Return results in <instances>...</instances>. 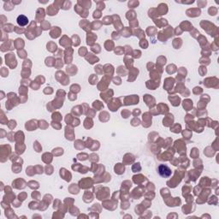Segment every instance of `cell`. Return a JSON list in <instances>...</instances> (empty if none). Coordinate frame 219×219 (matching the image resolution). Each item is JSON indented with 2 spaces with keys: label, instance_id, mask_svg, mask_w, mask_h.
Returning <instances> with one entry per match:
<instances>
[{
  "label": "cell",
  "instance_id": "6da1fadb",
  "mask_svg": "<svg viewBox=\"0 0 219 219\" xmlns=\"http://www.w3.org/2000/svg\"><path fill=\"white\" fill-rule=\"evenodd\" d=\"M158 173L162 177L168 178L171 175L172 172H171V170L169 168L168 166L164 165V164H161L158 167Z\"/></svg>",
  "mask_w": 219,
  "mask_h": 219
},
{
  "label": "cell",
  "instance_id": "7a4b0ae2",
  "mask_svg": "<svg viewBox=\"0 0 219 219\" xmlns=\"http://www.w3.org/2000/svg\"><path fill=\"white\" fill-rule=\"evenodd\" d=\"M17 23H18L19 26H21V27H24L28 23V19L27 16H25L24 15H21L17 17Z\"/></svg>",
  "mask_w": 219,
  "mask_h": 219
},
{
  "label": "cell",
  "instance_id": "3957f363",
  "mask_svg": "<svg viewBox=\"0 0 219 219\" xmlns=\"http://www.w3.org/2000/svg\"><path fill=\"white\" fill-rule=\"evenodd\" d=\"M47 12H48V15L50 16H53V15H56L57 13V9H55L53 7V5H50L49 8L47 9Z\"/></svg>",
  "mask_w": 219,
  "mask_h": 219
},
{
  "label": "cell",
  "instance_id": "277c9868",
  "mask_svg": "<svg viewBox=\"0 0 219 219\" xmlns=\"http://www.w3.org/2000/svg\"><path fill=\"white\" fill-rule=\"evenodd\" d=\"M93 106H94V108H96V109L98 110H99V109H101V108H104V105H103L99 101H95V102L93 103Z\"/></svg>",
  "mask_w": 219,
  "mask_h": 219
},
{
  "label": "cell",
  "instance_id": "5b68a950",
  "mask_svg": "<svg viewBox=\"0 0 219 219\" xmlns=\"http://www.w3.org/2000/svg\"><path fill=\"white\" fill-rule=\"evenodd\" d=\"M138 5H139V2L138 1H135V2H129L128 3V6L131 8H135L137 7Z\"/></svg>",
  "mask_w": 219,
  "mask_h": 219
},
{
  "label": "cell",
  "instance_id": "8992f818",
  "mask_svg": "<svg viewBox=\"0 0 219 219\" xmlns=\"http://www.w3.org/2000/svg\"><path fill=\"white\" fill-rule=\"evenodd\" d=\"M8 75V70L7 69L5 68H2V76L3 77H6Z\"/></svg>",
  "mask_w": 219,
  "mask_h": 219
}]
</instances>
